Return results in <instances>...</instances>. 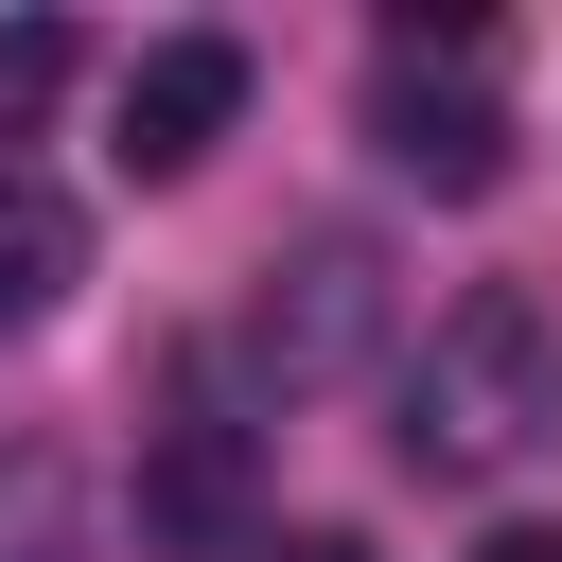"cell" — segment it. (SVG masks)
<instances>
[{
  "label": "cell",
  "instance_id": "6da1fadb",
  "mask_svg": "<svg viewBox=\"0 0 562 562\" xmlns=\"http://www.w3.org/2000/svg\"><path fill=\"white\" fill-rule=\"evenodd\" d=\"M544 422H562V316L527 299V281H474L422 351H404V474H439V492H474V474H509V457H544Z\"/></svg>",
  "mask_w": 562,
  "mask_h": 562
},
{
  "label": "cell",
  "instance_id": "7a4b0ae2",
  "mask_svg": "<svg viewBox=\"0 0 562 562\" xmlns=\"http://www.w3.org/2000/svg\"><path fill=\"white\" fill-rule=\"evenodd\" d=\"M369 140H386L422 193H492V176H509V105H492V70H474V18H404V35H386Z\"/></svg>",
  "mask_w": 562,
  "mask_h": 562
},
{
  "label": "cell",
  "instance_id": "3957f363",
  "mask_svg": "<svg viewBox=\"0 0 562 562\" xmlns=\"http://www.w3.org/2000/svg\"><path fill=\"white\" fill-rule=\"evenodd\" d=\"M369 334H386V263H369L351 228H299V246L263 263V316H246V351H263V386L299 404V386H334V369H369Z\"/></svg>",
  "mask_w": 562,
  "mask_h": 562
},
{
  "label": "cell",
  "instance_id": "277c9868",
  "mask_svg": "<svg viewBox=\"0 0 562 562\" xmlns=\"http://www.w3.org/2000/svg\"><path fill=\"white\" fill-rule=\"evenodd\" d=\"M228 123H246V53H228V35H158V53L123 70V140H105V158H123V176H193Z\"/></svg>",
  "mask_w": 562,
  "mask_h": 562
},
{
  "label": "cell",
  "instance_id": "5b68a950",
  "mask_svg": "<svg viewBox=\"0 0 562 562\" xmlns=\"http://www.w3.org/2000/svg\"><path fill=\"white\" fill-rule=\"evenodd\" d=\"M70 281H88V211H70L53 176H18V158H0V334H35Z\"/></svg>",
  "mask_w": 562,
  "mask_h": 562
},
{
  "label": "cell",
  "instance_id": "8992f818",
  "mask_svg": "<svg viewBox=\"0 0 562 562\" xmlns=\"http://www.w3.org/2000/svg\"><path fill=\"white\" fill-rule=\"evenodd\" d=\"M140 527H158V544H228V527H246V422H193V404H176V457H158Z\"/></svg>",
  "mask_w": 562,
  "mask_h": 562
},
{
  "label": "cell",
  "instance_id": "52a82bcc",
  "mask_svg": "<svg viewBox=\"0 0 562 562\" xmlns=\"http://www.w3.org/2000/svg\"><path fill=\"white\" fill-rule=\"evenodd\" d=\"M0 562H88V474H70V439H0Z\"/></svg>",
  "mask_w": 562,
  "mask_h": 562
},
{
  "label": "cell",
  "instance_id": "ba28073f",
  "mask_svg": "<svg viewBox=\"0 0 562 562\" xmlns=\"http://www.w3.org/2000/svg\"><path fill=\"white\" fill-rule=\"evenodd\" d=\"M53 88H70V35H53V18H0V140H18Z\"/></svg>",
  "mask_w": 562,
  "mask_h": 562
},
{
  "label": "cell",
  "instance_id": "9c48e42d",
  "mask_svg": "<svg viewBox=\"0 0 562 562\" xmlns=\"http://www.w3.org/2000/svg\"><path fill=\"white\" fill-rule=\"evenodd\" d=\"M263 562H369V544H334V527H316V544H263Z\"/></svg>",
  "mask_w": 562,
  "mask_h": 562
}]
</instances>
